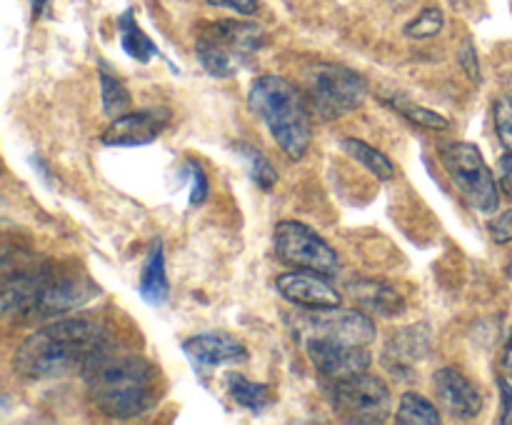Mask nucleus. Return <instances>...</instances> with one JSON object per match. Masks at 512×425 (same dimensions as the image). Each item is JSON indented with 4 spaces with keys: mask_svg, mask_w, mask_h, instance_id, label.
<instances>
[{
    "mask_svg": "<svg viewBox=\"0 0 512 425\" xmlns=\"http://www.w3.org/2000/svg\"><path fill=\"white\" fill-rule=\"evenodd\" d=\"M95 408L110 418H138L150 413L160 398L158 370L143 355L120 353L108 343L100 345L83 365Z\"/></svg>",
    "mask_w": 512,
    "mask_h": 425,
    "instance_id": "f257e3e1",
    "label": "nucleus"
},
{
    "mask_svg": "<svg viewBox=\"0 0 512 425\" xmlns=\"http://www.w3.org/2000/svg\"><path fill=\"white\" fill-rule=\"evenodd\" d=\"M105 345L103 323L93 318H60L23 340L15 350V373L30 380H48L83 370L85 360Z\"/></svg>",
    "mask_w": 512,
    "mask_h": 425,
    "instance_id": "f03ea898",
    "label": "nucleus"
},
{
    "mask_svg": "<svg viewBox=\"0 0 512 425\" xmlns=\"http://www.w3.org/2000/svg\"><path fill=\"white\" fill-rule=\"evenodd\" d=\"M248 103L290 160H300L308 153L313 138V123H310L313 110L293 80L273 73L260 75L250 85Z\"/></svg>",
    "mask_w": 512,
    "mask_h": 425,
    "instance_id": "7ed1b4c3",
    "label": "nucleus"
},
{
    "mask_svg": "<svg viewBox=\"0 0 512 425\" xmlns=\"http://www.w3.org/2000/svg\"><path fill=\"white\" fill-rule=\"evenodd\" d=\"M265 30L245 20H215L200 28L195 53L213 78H233L263 48Z\"/></svg>",
    "mask_w": 512,
    "mask_h": 425,
    "instance_id": "20e7f679",
    "label": "nucleus"
},
{
    "mask_svg": "<svg viewBox=\"0 0 512 425\" xmlns=\"http://www.w3.org/2000/svg\"><path fill=\"white\" fill-rule=\"evenodd\" d=\"M368 95V80L338 63H320L308 73L305 98L313 113L323 120H335L360 108Z\"/></svg>",
    "mask_w": 512,
    "mask_h": 425,
    "instance_id": "39448f33",
    "label": "nucleus"
},
{
    "mask_svg": "<svg viewBox=\"0 0 512 425\" xmlns=\"http://www.w3.org/2000/svg\"><path fill=\"white\" fill-rule=\"evenodd\" d=\"M440 160L470 208L488 215L500 208L498 185H495L488 163L473 143H448L440 150Z\"/></svg>",
    "mask_w": 512,
    "mask_h": 425,
    "instance_id": "423d86ee",
    "label": "nucleus"
},
{
    "mask_svg": "<svg viewBox=\"0 0 512 425\" xmlns=\"http://www.w3.org/2000/svg\"><path fill=\"white\" fill-rule=\"evenodd\" d=\"M330 400L340 420L348 423H385L390 415V388L378 375L365 373L333 380Z\"/></svg>",
    "mask_w": 512,
    "mask_h": 425,
    "instance_id": "0eeeda50",
    "label": "nucleus"
},
{
    "mask_svg": "<svg viewBox=\"0 0 512 425\" xmlns=\"http://www.w3.org/2000/svg\"><path fill=\"white\" fill-rule=\"evenodd\" d=\"M275 255L283 263L300 270H315V273L333 275L340 268V260L335 250L315 233L308 225L298 220H283L278 223L273 235Z\"/></svg>",
    "mask_w": 512,
    "mask_h": 425,
    "instance_id": "6e6552de",
    "label": "nucleus"
},
{
    "mask_svg": "<svg viewBox=\"0 0 512 425\" xmlns=\"http://www.w3.org/2000/svg\"><path fill=\"white\" fill-rule=\"evenodd\" d=\"M298 333H303V340L325 338L365 348L375 340V323L360 310H340L338 305V308H315L313 313L303 315L298 320Z\"/></svg>",
    "mask_w": 512,
    "mask_h": 425,
    "instance_id": "1a4fd4ad",
    "label": "nucleus"
},
{
    "mask_svg": "<svg viewBox=\"0 0 512 425\" xmlns=\"http://www.w3.org/2000/svg\"><path fill=\"white\" fill-rule=\"evenodd\" d=\"M98 285L88 275H53L48 273L38 300V318H53V315L70 313L98 295Z\"/></svg>",
    "mask_w": 512,
    "mask_h": 425,
    "instance_id": "9d476101",
    "label": "nucleus"
},
{
    "mask_svg": "<svg viewBox=\"0 0 512 425\" xmlns=\"http://www.w3.org/2000/svg\"><path fill=\"white\" fill-rule=\"evenodd\" d=\"M305 350H308V358L315 365V370L330 380L350 378V375L365 373L370 368V353L360 348V345H345L325 338H308L305 340Z\"/></svg>",
    "mask_w": 512,
    "mask_h": 425,
    "instance_id": "9b49d317",
    "label": "nucleus"
},
{
    "mask_svg": "<svg viewBox=\"0 0 512 425\" xmlns=\"http://www.w3.org/2000/svg\"><path fill=\"white\" fill-rule=\"evenodd\" d=\"M170 110L165 108H150V110H135V113H123L113 118L100 140L103 145H113V148H138V145H148L168 128Z\"/></svg>",
    "mask_w": 512,
    "mask_h": 425,
    "instance_id": "f8f14e48",
    "label": "nucleus"
},
{
    "mask_svg": "<svg viewBox=\"0 0 512 425\" xmlns=\"http://www.w3.org/2000/svg\"><path fill=\"white\" fill-rule=\"evenodd\" d=\"M275 288L283 295L285 300H290L293 305L300 308H338L340 305V293L328 283L325 278H320V273L315 270H295V273H283L275 280Z\"/></svg>",
    "mask_w": 512,
    "mask_h": 425,
    "instance_id": "ddd939ff",
    "label": "nucleus"
},
{
    "mask_svg": "<svg viewBox=\"0 0 512 425\" xmlns=\"http://www.w3.org/2000/svg\"><path fill=\"white\" fill-rule=\"evenodd\" d=\"M435 395L445 413L455 420H473L483 410V398L478 388L460 370L443 368L433 375Z\"/></svg>",
    "mask_w": 512,
    "mask_h": 425,
    "instance_id": "4468645a",
    "label": "nucleus"
},
{
    "mask_svg": "<svg viewBox=\"0 0 512 425\" xmlns=\"http://www.w3.org/2000/svg\"><path fill=\"white\" fill-rule=\"evenodd\" d=\"M430 353V333L425 325H410V328L398 330L385 345L383 363L395 378H413L415 365L423 363Z\"/></svg>",
    "mask_w": 512,
    "mask_h": 425,
    "instance_id": "2eb2a0df",
    "label": "nucleus"
},
{
    "mask_svg": "<svg viewBox=\"0 0 512 425\" xmlns=\"http://www.w3.org/2000/svg\"><path fill=\"white\" fill-rule=\"evenodd\" d=\"M185 355L198 370L218 368L225 363H240L248 358L245 345L228 333H200L183 343Z\"/></svg>",
    "mask_w": 512,
    "mask_h": 425,
    "instance_id": "dca6fc26",
    "label": "nucleus"
},
{
    "mask_svg": "<svg viewBox=\"0 0 512 425\" xmlns=\"http://www.w3.org/2000/svg\"><path fill=\"white\" fill-rule=\"evenodd\" d=\"M348 293L353 295V300L360 308L368 310V313L383 315V318H395V315H400L405 310L403 295L395 288H390L388 283H380V280H350Z\"/></svg>",
    "mask_w": 512,
    "mask_h": 425,
    "instance_id": "f3484780",
    "label": "nucleus"
},
{
    "mask_svg": "<svg viewBox=\"0 0 512 425\" xmlns=\"http://www.w3.org/2000/svg\"><path fill=\"white\" fill-rule=\"evenodd\" d=\"M170 295L168 275H165V255L163 243L158 238L153 240L145 258L143 273H140V298L150 305H163Z\"/></svg>",
    "mask_w": 512,
    "mask_h": 425,
    "instance_id": "a211bd4d",
    "label": "nucleus"
},
{
    "mask_svg": "<svg viewBox=\"0 0 512 425\" xmlns=\"http://www.w3.org/2000/svg\"><path fill=\"white\" fill-rule=\"evenodd\" d=\"M118 38H120V48L130 55L138 63H148L158 55V48H155L153 40L143 33L138 23H135L133 10H123L118 15Z\"/></svg>",
    "mask_w": 512,
    "mask_h": 425,
    "instance_id": "6ab92c4d",
    "label": "nucleus"
},
{
    "mask_svg": "<svg viewBox=\"0 0 512 425\" xmlns=\"http://www.w3.org/2000/svg\"><path fill=\"white\" fill-rule=\"evenodd\" d=\"M340 148H343V153L348 155V158H353L355 163H360L365 170H370L375 178L390 180L395 175L393 160H390L385 153H380L378 148H373V145L365 143V140L345 138L343 143H340Z\"/></svg>",
    "mask_w": 512,
    "mask_h": 425,
    "instance_id": "aec40b11",
    "label": "nucleus"
},
{
    "mask_svg": "<svg viewBox=\"0 0 512 425\" xmlns=\"http://www.w3.org/2000/svg\"><path fill=\"white\" fill-rule=\"evenodd\" d=\"M228 393L240 408L250 410V413H263L273 403V393L268 385L253 383L240 373H228Z\"/></svg>",
    "mask_w": 512,
    "mask_h": 425,
    "instance_id": "412c9836",
    "label": "nucleus"
},
{
    "mask_svg": "<svg viewBox=\"0 0 512 425\" xmlns=\"http://www.w3.org/2000/svg\"><path fill=\"white\" fill-rule=\"evenodd\" d=\"M395 423L403 425H438L440 413L428 398L420 393H405L400 398L398 413H395Z\"/></svg>",
    "mask_w": 512,
    "mask_h": 425,
    "instance_id": "4be33fe9",
    "label": "nucleus"
},
{
    "mask_svg": "<svg viewBox=\"0 0 512 425\" xmlns=\"http://www.w3.org/2000/svg\"><path fill=\"white\" fill-rule=\"evenodd\" d=\"M238 155L245 160V168H248L250 180H253V183L258 185L260 190H273L275 188V183H278V173H275L273 163H270V160L265 158V155L260 153L258 148L240 143L238 145Z\"/></svg>",
    "mask_w": 512,
    "mask_h": 425,
    "instance_id": "5701e85b",
    "label": "nucleus"
},
{
    "mask_svg": "<svg viewBox=\"0 0 512 425\" xmlns=\"http://www.w3.org/2000/svg\"><path fill=\"white\" fill-rule=\"evenodd\" d=\"M100 100H103V113L110 118H118V115L128 113L130 110V93L118 78L108 73L105 68H100Z\"/></svg>",
    "mask_w": 512,
    "mask_h": 425,
    "instance_id": "b1692460",
    "label": "nucleus"
},
{
    "mask_svg": "<svg viewBox=\"0 0 512 425\" xmlns=\"http://www.w3.org/2000/svg\"><path fill=\"white\" fill-rule=\"evenodd\" d=\"M395 110H398L403 118H408L410 123L420 125V128H430V130H445L448 128V118L440 113H435V110L430 108H423V105H413L408 103V100H393Z\"/></svg>",
    "mask_w": 512,
    "mask_h": 425,
    "instance_id": "393cba45",
    "label": "nucleus"
},
{
    "mask_svg": "<svg viewBox=\"0 0 512 425\" xmlns=\"http://www.w3.org/2000/svg\"><path fill=\"white\" fill-rule=\"evenodd\" d=\"M445 25V15L440 8H428L423 10V13L418 15V18L413 20V23L405 25V33L410 35V38H433V35H438L440 30H443Z\"/></svg>",
    "mask_w": 512,
    "mask_h": 425,
    "instance_id": "a878e982",
    "label": "nucleus"
},
{
    "mask_svg": "<svg viewBox=\"0 0 512 425\" xmlns=\"http://www.w3.org/2000/svg\"><path fill=\"white\" fill-rule=\"evenodd\" d=\"M183 178L190 180V205L193 208H198L200 203H205V198H208V175H205L203 165L195 163V160H185L183 168L178 170Z\"/></svg>",
    "mask_w": 512,
    "mask_h": 425,
    "instance_id": "bb28decb",
    "label": "nucleus"
},
{
    "mask_svg": "<svg viewBox=\"0 0 512 425\" xmlns=\"http://www.w3.org/2000/svg\"><path fill=\"white\" fill-rule=\"evenodd\" d=\"M495 130H498V138L505 148L512 150V95H503V98L495 103Z\"/></svg>",
    "mask_w": 512,
    "mask_h": 425,
    "instance_id": "cd10ccee",
    "label": "nucleus"
},
{
    "mask_svg": "<svg viewBox=\"0 0 512 425\" xmlns=\"http://www.w3.org/2000/svg\"><path fill=\"white\" fill-rule=\"evenodd\" d=\"M490 235H493L495 243H510L512 240V210L508 213H500L498 218L490 220Z\"/></svg>",
    "mask_w": 512,
    "mask_h": 425,
    "instance_id": "c85d7f7f",
    "label": "nucleus"
},
{
    "mask_svg": "<svg viewBox=\"0 0 512 425\" xmlns=\"http://www.w3.org/2000/svg\"><path fill=\"white\" fill-rule=\"evenodd\" d=\"M213 8H228L240 15H255L258 13V0H208Z\"/></svg>",
    "mask_w": 512,
    "mask_h": 425,
    "instance_id": "c756f323",
    "label": "nucleus"
},
{
    "mask_svg": "<svg viewBox=\"0 0 512 425\" xmlns=\"http://www.w3.org/2000/svg\"><path fill=\"white\" fill-rule=\"evenodd\" d=\"M458 60H460V65H463L465 70H468V75L473 80H478L480 78V65H478V58H475V50H473V43H465V48L460 50V55H458Z\"/></svg>",
    "mask_w": 512,
    "mask_h": 425,
    "instance_id": "7c9ffc66",
    "label": "nucleus"
},
{
    "mask_svg": "<svg viewBox=\"0 0 512 425\" xmlns=\"http://www.w3.org/2000/svg\"><path fill=\"white\" fill-rule=\"evenodd\" d=\"M500 398H503V415H500V423L512 425V385L505 378H498Z\"/></svg>",
    "mask_w": 512,
    "mask_h": 425,
    "instance_id": "2f4dec72",
    "label": "nucleus"
},
{
    "mask_svg": "<svg viewBox=\"0 0 512 425\" xmlns=\"http://www.w3.org/2000/svg\"><path fill=\"white\" fill-rule=\"evenodd\" d=\"M500 185L508 195H512V150L500 158Z\"/></svg>",
    "mask_w": 512,
    "mask_h": 425,
    "instance_id": "473e14b6",
    "label": "nucleus"
},
{
    "mask_svg": "<svg viewBox=\"0 0 512 425\" xmlns=\"http://www.w3.org/2000/svg\"><path fill=\"white\" fill-rule=\"evenodd\" d=\"M505 370L512 375V333L508 338V345H505Z\"/></svg>",
    "mask_w": 512,
    "mask_h": 425,
    "instance_id": "72a5a7b5",
    "label": "nucleus"
},
{
    "mask_svg": "<svg viewBox=\"0 0 512 425\" xmlns=\"http://www.w3.org/2000/svg\"><path fill=\"white\" fill-rule=\"evenodd\" d=\"M45 8V0H30V10H33V18H38Z\"/></svg>",
    "mask_w": 512,
    "mask_h": 425,
    "instance_id": "f704fd0d",
    "label": "nucleus"
},
{
    "mask_svg": "<svg viewBox=\"0 0 512 425\" xmlns=\"http://www.w3.org/2000/svg\"><path fill=\"white\" fill-rule=\"evenodd\" d=\"M508 278L512 280V263H510V268H508Z\"/></svg>",
    "mask_w": 512,
    "mask_h": 425,
    "instance_id": "c9c22d12",
    "label": "nucleus"
}]
</instances>
